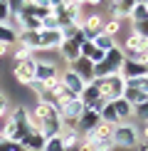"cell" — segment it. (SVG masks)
<instances>
[{"mask_svg":"<svg viewBox=\"0 0 148 151\" xmlns=\"http://www.w3.org/2000/svg\"><path fill=\"white\" fill-rule=\"evenodd\" d=\"M99 99H104V97L99 94V89H96V84H94V82H91V84H86V87H84V92L79 94V102H82L86 109H89V106L94 104V102H99Z\"/></svg>","mask_w":148,"mask_h":151,"instance_id":"ac0fdd59","label":"cell"},{"mask_svg":"<svg viewBox=\"0 0 148 151\" xmlns=\"http://www.w3.org/2000/svg\"><path fill=\"white\" fill-rule=\"evenodd\" d=\"M42 151H64V144H62V136H52V139L45 141V149Z\"/></svg>","mask_w":148,"mask_h":151,"instance_id":"d4e9b609","label":"cell"},{"mask_svg":"<svg viewBox=\"0 0 148 151\" xmlns=\"http://www.w3.org/2000/svg\"><path fill=\"white\" fill-rule=\"evenodd\" d=\"M84 139L91 141V146H94V151H114V127H109V124H99V127L91 131L89 136H84Z\"/></svg>","mask_w":148,"mask_h":151,"instance_id":"5b68a950","label":"cell"},{"mask_svg":"<svg viewBox=\"0 0 148 151\" xmlns=\"http://www.w3.org/2000/svg\"><path fill=\"white\" fill-rule=\"evenodd\" d=\"M123 52L121 47L116 45L114 50H109L104 55V60L94 65V79H106V77H114V74H121V67H123Z\"/></svg>","mask_w":148,"mask_h":151,"instance_id":"7a4b0ae2","label":"cell"},{"mask_svg":"<svg viewBox=\"0 0 148 151\" xmlns=\"http://www.w3.org/2000/svg\"><path fill=\"white\" fill-rule=\"evenodd\" d=\"M69 70L77 74L79 79L84 82V84H91V82H94V65H91L89 60H84V57H79L77 62H72L69 65Z\"/></svg>","mask_w":148,"mask_h":151,"instance_id":"7c38bea8","label":"cell"},{"mask_svg":"<svg viewBox=\"0 0 148 151\" xmlns=\"http://www.w3.org/2000/svg\"><path fill=\"white\" fill-rule=\"evenodd\" d=\"M59 65L57 62H49V60H37V70H35V82L42 87H49L52 82L59 79Z\"/></svg>","mask_w":148,"mask_h":151,"instance_id":"8992f818","label":"cell"},{"mask_svg":"<svg viewBox=\"0 0 148 151\" xmlns=\"http://www.w3.org/2000/svg\"><path fill=\"white\" fill-rule=\"evenodd\" d=\"M91 42H94V47L101 50V52H109V50L116 47V40H114V37H109V35H104V32H99Z\"/></svg>","mask_w":148,"mask_h":151,"instance_id":"44dd1931","label":"cell"},{"mask_svg":"<svg viewBox=\"0 0 148 151\" xmlns=\"http://www.w3.org/2000/svg\"><path fill=\"white\" fill-rule=\"evenodd\" d=\"M0 45H5V47L17 45V32L10 25H0Z\"/></svg>","mask_w":148,"mask_h":151,"instance_id":"7402d4cb","label":"cell"},{"mask_svg":"<svg viewBox=\"0 0 148 151\" xmlns=\"http://www.w3.org/2000/svg\"><path fill=\"white\" fill-rule=\"evenodd\" d=\"M131 22H146L148 20V8H146V0H138L133 3V10H131Z\"/></svg>","mask_w":148,"mask_h":151,"instance_id":"ffe728a7","label":"cell"},{"mask_svg":"<svg viewBox=\"0 0 148 151\" xmlns=\"http://www.w3.org/2000/svg\"><path fill=\"white\" fill-rule=\"evenodd\" d=\"M35 70H37V60L30 57V60H25V62H15L12 74H15V79L20 82V84L30 87V84H35Z\"/></svg>","mask_w":148,"mask_h":151,"instance_id":"52a82bcc","label":"cell"},{"mask_svg":"<svg viewBox=\"0 0 148 151\" xmlns=\"http://www.w3.org/2000/svg\"><path fill=\"white\" fill-rule=\"evenodd\" d=\"M138 144H141L138 124L126 122V124H116V127H114V146H116V149L133 151L136 146H138Z\"/></svg>","mask_w":148,"mask_h":151,"instance_id":"3957f363","label":"cell"},{"mask_svg":"<svg viewBox=\"0 0 148 151\" xmlns=\"http://www.w3.org/2000/svg\"><path fill=\"white\" fill-rule=\"evenodd\" d=\"M5 55H8V47H5V45H0V60H3Z\"/></svg>","mask_w":148,"mask_h":151,"instance_id":"4dcf8cb0","label":"cell"},{"mask_svg":"<svg viewBox=\"0 0 148 151\" xmlns=\"http://www.w3.org/2000/svg\"><path fill=\"white\" fill-rule=\"evenodd\" d=\"M57 52L62 55V60L69 62V65H72V62H77L79 57H82V52H79V45H77L74 40H62V45L57 47Z\"/></svg>","mask_w":148,"mask_h":151,"instance_id":"4fadbf2b","label":"cell"},{"mask_svg":"<svg viewBox=\"0 0 148 151\" xmlns=\"http://www.w3.org/2000/svg\"><path fill=\"white\" fill-rule=\"evenodd\" d=\"M111 106H114V111H116V116H119V122L121 124H126V122H131L133 119V106L126 102V99H116V102H109Z\"/></svg>","mask_w":148,"mask_h":151,"instance_id":"9a60e30c","label":"cell"},{"mask_svg":"<svg viewBox=\"0 0 148 151\" xmlns=\"http://www.w3.org/2000/svg\"><path fill=\"white\" fill-rule=\"evenodd\" d=\"M133 3L136 0H114L111 3V17L114 20H121V17H131V10H133Z\"/></svg>","mask_w":148,"mask_h":151,"instance_id":"2e32d148","label":"cell"},{"mask_svg":"<svg viewBox=\"0 0 148 151\" xmlns=\"http://www.w3.org/2000/svg\"><path fill=\"white\" fill-rule=\"evenodd\" d=\"M123 99H126L131 106H138V104L148 102V94H143L141 89H133V87H126V92H123Z\"/></svg>","mask_w":148,"mask_h":151,"instance_id":"d6986e66","label":"cell"},{"mask_svg":"<svg viewBox=\"0 0 148 151\" xmlns=\"http://www.w3.org/2000/svg\"><path fill=\"white\" fill-rule=\"evenodd\" d=\"M74 151H94V146H91L89 139H79V144H77V149H74Z\"/></svg>","mask_w":148,"mask_h":151,"instance_id":"f546056e","label":"cell"},{"mask_svg":"<svg viewBox=\"0 0 148 151\" xmlns=\"http://www.w3.org/2000/svg\"><path fill=\"white\" fill-rule=\"evenodd\" d=\"M99 124H101V119H99L96 111H91V109H84V114L77 119V134H79V139H84V136H89L91 131H94Z\"/></svg>","mask_w":148,"mask_h":151,"instance_id":"ba28073f","label":"cell"},{"mask_svg":"<svg viewBox=\"0 0 148 151\" xmlns=\"http://www.w3.org/2000/svg\"><path fill=\"white\" fill-rule=\"evenodd\" d=\"M12 55H15V62H25V60L35 57V52H32V50H27V47H20V45H17V50H15Z\"/></svg>","mask_w":148,"mask_h":151,"instance_id":"484cf974","label":"cell"},{"mask_svg":"<svg viewBox=\"0 0 148 151\" xmlns=\"http://www.w3.org/2000/svg\"><path fill=\"white\" fill-rule=\"evenodd\" d=\"M99 94H101L106 102H116V99L123 97V92H126V79L121 77V74H114V77H106V79H94Z\"/></svg>","mask_w":148,"mask_h":151,"instance_id":"277c9868","label":"cell"},{"mask_svg":"<svg viewBox=\"0 0 148 151\" xmlns=\"http://www.w3.org/2000/svg\"><path fill=\"white\" fill-rule=\"evenodd\" d=\"M59 82H62V84H64V89L69 92V94H72L74 99H79V94H82V92H84V87H86L84 82H82V79L77 77V74L72 72V70L62 72V74H59Z\"/></svg>","mask_w":148,"mask_h":151,"instance_id":"8fae6325","label":"cell"},{"mask_svg":"<svg viewBox=\"0 0 148 151\" xmlns=\"http://www.w3.org/2000/svg\"><path fill=\"white\" fill-rule=\"evenodd\" d=\"M42 30H59V20L54 15H47L45 20H42Z\"/></svg>","mask_w":148,"mask_h":151,"instance_id":"83f0119b","label":"cell"},{"mask_svg":"<svg viewBox=\"0 0 148 151\" xmlns=\"http://www.w3.org/2000/svg\"><path fill=\"white\" fill-rule=\"evenodd\" d=\"M138 136H141L143 144H148V122H141L138 124Z\"/></svg>","mask_w":148,"mask_h":151,"instance_id":"f1b7e54d","label":"cell"},{"mask_svg":"<svg viewBox=\"0 0 148 151\" xmlns=\"http://www.w3.org/2000/svg\"><path fill=\"white\" fill-rule=\"evenodd\" d=\"M146 8H148V0H146Z\"/></svg>","mask_w":148,"mask_h":151,"instance_id":"1f68e13d","label":"cell"},{"mask_svg":"<svg viewBox=\"0 0 148 151\" xmlns=\"http://www.w3.org/2000/svg\"><path fill=\"white\" fill-rule=\"evenodd\" d=\"M62 144H64V151H74L77 149V144H79V134L77 131H62Z\"/></svg>","mask_w":148,"mask_h":151,"instance_id":"603a6c76","label":"cell"},{"mask_svg":"<svg viewBox=\"0 0 148 151\" xmlns=\"http://www.w3.org/2000/svg\"><path fill=\"white\" fill-rule=\"evenodd\" d=\"M45 141H47L45 136H42L37 129H32V131H30V134L20 141V146H22L25 151H42V149H45Z\"/></svg>","mask_w":148,"mask_h":151,"instance_id":"5bb4252c","label":"cell"},{"mask_svg":"<svg viewBox=\"0 0 148 151\" xmlns=\"http://www.w3.org/2000/svg\"><path fill=\"white\" fill-rule=\"evenodd\" d=\"M10 20V5L8 0H0V25H8Z\"/></svg>","mask_w":148,"mask_h":151,"instance_id":"4316f807","label":"cell"},{"mask_svg":"<svg viewBox=\"0 0 148 151\" xmlns=\"http://www.w3.org/2000/svg\"><path fill=\"white\" fill-rule=\"evenodd\" d=\"M104 35H109V37H114L116 40V35L121 32V20H114V17H109V20H104V30H101Z\"/></svg>","mask_w":148,"mask_h":151,"instance_id":"cb8c5ba5","label":"cell"},{"mask_svg":"<svg viewBox=\"0 0 148 151\" xmlns=\"http://www.w3.org/2000/svg\"><path fill=\"white\" fill-rule=\"evenodd\" d=\"M121 47V52H141V55H148V37H141V35H136V32H128L126 35V40H123V45Z\"/></svg>","mask_w":148,"mask_h":151,"instance_id":"30bf717a","label":"cell"},{"mask_svg":"<svg viewBox=\"0 0 148 151\" xmlns=\"http://www.w3.org/2000/svg\"><path fill=\"white\" fill-rule=\"evenodd\" d=\"M121 77L126 82H133V79H143L148 77V65H141V62H131V60H123V67H121Z\"/></svg>","mask_w":148,"mask_h":151,"instance_id":"9c48e42d","label":"cell"},{"mask_svg":"<svg viewBox=\"0 0 148 151\" xmlns=\"http://www.w3.org/2000/svg\"><path fill=\"white\" fill-rule=\"evenodd\" d=\"M27 106H22V104H17V106H12V109L8 111V116H5V124H3V131H0V139H5V141H15V144H20L25 136L32 131V127H30V122H27Z\"/></svg>","mask_w":148,"mask_h":151,"instance_id":"6da1fadb","label":"cell"},{"mask_svg":"<svg viewBox=\"0 0 148 151\" xmlns=\"http://www.w3.org/2000/svg\"><path fill=\"white\" fill-rule=\"evenodd\" d=\"M84 109H86V106L79 102V99H69V102H67V104L59 109V116H67V119H79V116L84 114Z\"/></svg>","mask_w":148,"mask_h":151,"instance_id":"e0dca14e","label":"cell"}]
</instances>
